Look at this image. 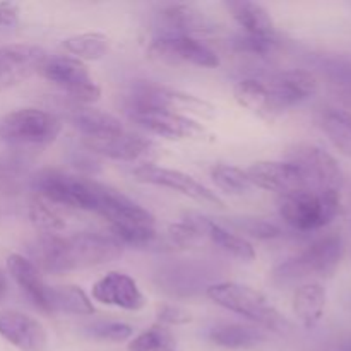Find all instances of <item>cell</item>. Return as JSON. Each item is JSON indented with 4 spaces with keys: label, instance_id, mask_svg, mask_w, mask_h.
Returning a JSON list of instances; mask_svg holds the SVG:
<instances>
[{
    "label": "cell",
    "instance_id": "cb8c5ba5",
    "mask_svg": "<svg viewBox=\"0 0 351 351\" xmlns=\"http://www.w3.org/2000/svg\"><path fill=\"white\" fill-rule=\"evenodd\" d=\"M201 226L204 237H208L225 254L239 261H243V263H252L256 259V249L245 237L225 228L223 225L206 218V216H201Z\"/></svg>",
    "mask_w": 351,
    "mask_h": 351
},
{
    "label": "cell",
    "instance_id": "e575fe53",
    "mask_svg": "<svg viewBox=\"0 0 351 351\" xmlns=\"http://www.w3.org/2000/svg\"><path fill=\"white\" fill-rule=\"evenodd\" d=\"M278 47H280L278 33L269 34V36H257V34L243 33L233 40V50L239 51V53L257 55V57H266V55L273 53Z\"/></svg>",
    "mask_w": 351,
    "mask_h": 351
},
{
    "label": "cell",
    "instance_id": "ba28073f",
    "mask_svg": "<svg viewBox=\"0 0 351 351\" xmlns=\"http://www.w3.org/2000/svg\"><path fill=\"white\" fill-rule=\"evenodd\" d=\"M158 108L165 112L178 113L185 117H197V119H213L216 115L215 105L206 99L180 89L168 88V86L151 84L144 82L134 88L129 98V108Z\"/></svg>",
    "mask_w": 351,
    "mask_h": 351
},
{
    "label": "cell",
    "instance_id": "f546056e",
    "mask_svg": "<svg viewBox=\"0 0 351 351\" xmlns=\"http://www.w3.org/2000/svg\"><path fill=\"white\" fill-rule=\"evenodd\" d=\"M29 219L41 235H58L65 228V219L60 215V208L38 195H33L29 202Z\"/></svg>",
    "mask_w": 351,
    "mask_h": 351
},
{
    "label": "cell",
    "instance_id": "f35d334b",
    "mask_svg": "<svg viewBox=\"0 0 351 351\" xmlns=\"http://www.w3.org/2000/svg\"><path fill=\"white\" fill-rule=\"evenodd\" d=\"M19 23V5L14 2H0V26L12 27Z\"/></svg>",
    "mask_w": 351,
    "mask_h": 351
},
{
    "label": "cell",
    "instance_id": "9a60e30c",
    "mask_svg": "<svg viewBox=\"0 0 351 351\" xmlns=\"http://www.w3.org/2000/svg\"><path fill=\"white\" fill-rule=\"evenodd\" d=\"M48 58L45 48L29 43H12L0 47V91L14 88L38 74Z\"/></svg>",
    "mask_w": 351,
    "mask_h": 351
},
{
    "label": "cell",
    "instance_id": "7402d4cb",
    "mask_svg": "<svg viewBox=\"0 0 351 351\" xmlns=\"http://www.w3.org/2000/svg\"><path fill=\"white\" fill-rule=\"evenodd\" d=\"M72 125L81 132L82 137H98L108 136V134L122 132L123 125L112 113L103 112L95 106L77 105L74 103L69 113Z\"/></svg>",
    "mask_w": 351,
    "mask_h": 351
},
{
    "label": "cell",
    "instance_id": "83f0119b",
    "mask_svg": "<svg viewBox=\"0 0 351 351\" xmlns=\"http://www.w3.org/2000/svg\"><path fill=\"white\" fill-rule=\"evenodd\" d=\"M50 307L51 314L65 312L72 315H91L95 314V304L91 297L75 285H60L50 287Z\"/></svg>",
    "mask_w": 351,
    "mask_h": 351
},
{
    "label": "cell",
    "instance_id": "f1b7e54d",
    "mask_svg": "<svg viewBox=\"0 0 351 351\" xmlns=\"http://www.w3.org/2000/svg\"><path fill=\"white\" fill-rule=\"evenodd\" d=\"M62 48L81 62L101 60L110 48V40L105 33H81L72 34L62 41Z\"/></svg>",
    "mask_w": 351,
    "mask_h": 351
},
{
    "label": "cell",
    "instance_id": "7c38bea8",
    "mask_svg": "<svg viewBox=\"0 0 351 351\" xmlns=\"http://www.w3.org/2000/svg\"><path fill=\"white\" fill-rule=\"evenodd\" d=\"M129 119L149 134L170 141H199L209 136L208 129L199 120L165 110L134 106L129 108Z\"/></svg>",
    "mask_w": 351,
    "mask_h": 351
},
{
    "label": "cell",
    "instance_id": "5bb4252c",
    "mask_svg": "<svg viewBox=\"0 0 351 351\" xmlns=\"http://www.w3.org/2000/svg\"><path fill=\"white\" fill-rule=\"evenodd\" d=\"M82 146L93 154H99L106 160L125 161V163L141 161V165L149 163V158L156 151L153 141L125 129L108 136L82 137Z\"/></svg>",
    "mask_w": 351,
    "mask_h": 351
},
{
    "label": "cell",
    "instance_id": "8992f818",
    "mask_svg": "<svg viewBox=\"0 0 351 351\" xmlns=\"http://www.w3.org/2000/svg\"><path fill=\"white\" fill-rule=\"evenodd\" d=\"M62 132V120L41 108H19L0 120V139L12 146L47 147Z\"/></svg>",
    "mask_w": 351,
    "mask_h": 351
},
{
    "label": "cell",
    "instance_id": "d4e9b609",
    "mask_svg": "<svg viewBox=\"0 0 351 351\" xmlns=\"http://www.w3.org/2000/svg\"><path fill=\"white\" fill-rule=\"evenodd\" d=\"M226 9L230 10L233 19L239 23L243 33L257 34V36H269L276 34V26L264 5L249 0H239V2H226Z\"/></svg>",
    "mask_w": 351,
    "mask_h": 351
},
{
    "label": "cell",
    "instance_id": "ffe728a7",
    "mask_svg": "<svg viewBox=\"0 0 351 351\" xmlns=\"http://www.w3.org/2000/svg\"><path fill=\"white\" fill-rule=\"evenodd\" d=\"M161 17L170 27L168 34L204 36L216 31V23L194 3H170L161 9Z\"/></svg>",
    "mask_w": 351,
    "mask_h": 351
},
{
    "label": "cell",
    "instance_id": "9c48e42d",
    "mask_svg": "<svg viewBox=\"0 0 351 351\" xmlns=\"http://www.w3.org/2000/svg\"><path fill=\"white\" fill-rule=\"evenodd\" d=\"M147 57L165 65H192V67H219L218 53L199 38L182 34H165L154 38L147 47Z\"/></svg>",
    "mask_w": 351,
    "mask_h": 351
},
{
    "label": "cell",
    "instance_id": "6da1fadb",
    "mask_svg": "<svg viewBox=\"0 0 351 351\" xmlns=\"http://www.w3.org/2000/svg\"><path fill=\"white\" fill-rule=\"evenodd\" d=\"M122 252L123 245L112 233L41 235L33 247V263L41 273L64 274L103 266L119 259Z\"/></svg>",
    "mask_w": 351,
    "mask_h": 351
},
{
    "label": "cell",
    "instance_id": "d6a6232c",
    "mask_svg": "<svg viewBox=\"0 0 351 351\" xmlns=\"http://www.w3.org/2000/svg\"><path fill=\"white\" fill-rule=\"evenodd\" d=\"M86 335L96 341L123 343L132 339L134 328L122 321H98L86 326Z\"/></svg>",
    "mask_w": 351,
    "mask_h": 351
},
{
    "label": "cell",
    "instance_id": "4316f807",
    "mask_svg": "<svg viewBox=\"0 0 351 351\" xmlns=\"http://www.w3.org/2000/svg\"><path fill=\"white\" fill-rule=\"evenodd\" d=\"M233 96L242 108L249 110L254 115L261 117L267 122L274 120L266 82H261L257 79H242L233 88Z\"/></svg>",
    "mask_w": 351,
    "mask_h": 351
},
{
    "label": "cell",
    "instance_id": "8d00e7d4",
    "mask_svg": "<svg viewBox=\"0 0 351 351\" xmlns=\"http://www.w3.org/2000/svg\"><path fill=\"white\" fill-rule=\"evenodd\" d=\"M158 324L163 326H185L192 322V314L187 308L175 304H161L156 308Z\"/></svg>",
    "mask_w": 351,
    "mask_h": 351
},
{
    "label": "cell",
    "instance_id": "836d02e7",
    "mask_svg": "<svg viewBox=\"0 0 351 351\" xmlns=\"http://www.w3.org/2000/svg\"><path fill=\"white\" fill-rule=\"evenodd\" d=\"M228 223L239 233L257 240H274L283 235L280 226L263 218H232Z\"/></svg>",
    "mask_w": 351,
    "mask_h": 351
},
{
    "label": "cell",
    "instance_id": "d590c367",
    "mask_svg": "<svg viewBox=\"0 0 351 351\" xmlns=\"http://www.w3.org/2000/svg\"><path fill=\"white\" fill-rule=\"evenodd\" d=\"M23 175V163L10 154L0 153V191L16 187Z\"/></svg>",
    "mask_w": 351,
    "mask_h": 351
},
{
    "label": "cell",
    "instance_id": "277c9868",
    "mask_svg": "<svg viewBox=\"0 0 351 351\" xmlns=\"http://www.w3.org/2000/svg\"><path fill=\"white\" fill-rule=\"evenodd\" d=\"M206 297L218 307L242 315L261 329L274 332H285L288 329V321L283 314L267 300L266 295L249 285L221 281L206 288Z\"/></svg>",
    "mask_w": 351,
    "mask_h": 351
},
{
    "label": "cell",
    "instance_id": "4dcf8cb0",
    "mask_svg": "<svg viewBox=\"0 0 351 351\" xmlns=\"http://www.w3.org/2000/svg\"><path fill=\"white\" fill-rule=\"evenodd\" d=\"M211 178L216 187L228 195H245L254 189L247 171L235 165H215L211 170Z\"/></svg>",
    "mask_w": 351,
    "mask_h": 351
},
{
    "label": "cell",
    "instance_id": "603a6c76",
    "mask_svg": "<svg viewBox=\"0 0 351 351\" xmlns=\"http://www.w3.org/2000/svg\"><path fill=\"white\" fill-rule=\"evenodd\" d=\"M209 341L225 350H250L266 341V335L257 326L225 322L209 331Z\"/></svg>",
    "mask_w": 351,
    "mask_h": 351
},
{
    "label": "cell",
    "instance_id": "30bf717a",
    "mask_svg": "<svg viewBox=\"0 0 351 351\" xmlns=\"http://www.w3.org/2000/svg\"><path fill=\"white\" fill-rule=\"evenodd\" d=\"M287 160L300 168L308 191L341 192V168L336 158L322 147L314 144H297L288 149Z\"/></svg>",
    "mask_w": 351,
    "mask_h": 351
},
{
    "label": "cell",
    "instance_id": "8fae6325",
    "mask_svg": "<svg viewBox=\"0 0 351 351\" xmlns=\"http://www.w3.org/2000/svg\"><path fill=\"white\" fill-rule=\"evenodd\" d=\"M132 177L134 180L139 182V184L154 185V187L178 192V194L185 195V197L192 199V201L195 202H201V204L215 206V208L219 209L225 208V201H223L215 191H211V189L206 187L202 182H199L197 178L191 177V175L184 173V171L180 170H173V168H165L153 163H147L139 165V167L134 168Z\"/></svg>",
    "mask_w": 351,
    "mask_h": 351
},
{
    "label": "cell",
    "instance_id": "74e56055",
    "mask_svg": "<svg viewBox=\"0 0 351 351\" xmlns=\"http://www.w3.org/2000/svg\"><path fill=\"white\" fill-rule=\"evenodd\" d=\"M331 72L335 84H338V88L341 89L345 98H348L351 101V64H348V62L332 64Z\"/></svg>",
    "mask_w": 351,
    "mask_h": 351
},
{
    "label": "cell",
    "instance_id": "e0dca14e",
    "mask_svg": "<svg viewBox=\"0 0 351 351\" xmlns=\"http://www.w3.org/2000/svg\"><path fill=\"white\" fill-rule=\"evenodd\" d=\"M91 300L129 312H139L146 307V297L137 281L120 271H110L93 285Z\"/></svg>",
    "mask_w": 351,
    "mask_h": 351
},
{
    "label": "cell",
    "instance_id": "4fadbf2b",
    "mask_svg": "<svg viewBox=\"0 0 351 351\" xmlns=\"http://www.w3.org/2000/svg\"><path fill=\"white\" fill-rule=\"evenodd\" d=\"M274 120L288 110L302 105L317 93L319 81L315 74L305 69H290L274 74L266 82Z\"/></svg>",
    "mask_w": 351,
    "mask_h": 351
},
{
    "label": "cell",
    "instance_id": "7a4b0ae2",
    "mask_svg": "<svg viewBox=\"0 0 351 351\" xmlns=\"http://www.w3.org/2000/svg\"><path fill=\"white\" fill-rule=\"evenodd\" d=\"M345 256V242L339 233L321 237L300 254L278 264L271 271V281L276 287H290L300 281L329 278L336 273Z\"/></svg>",
    "mask_w": 351,
    "mask_h": 351
},
{
    "label": "cell",
    "instance_id": "ac0fdd59",
    "mask_svg": "<svg viewBox=\"0 0 351 351\" xmlns=\"http://www.w3.org/2000/svg\"><path fill=\"white\" fill-rule=\"evenodd\" d=\"M0 336L19 351H48V335L43 324L24 312H0Z\"/></svg>",
    "mask_w": 351,
    "mask_h": 351
},
{
    "label": "cell",
    "instance_id": "ab89813d",
    "mask_svg": "<svg viewBox=\"0 0 351 351\" xmlns=\"http://www.w3.org/2000/svg\"><path fill=\"white\" fill-rule=\"evenodd\" d=\"M7 295V281H5V276L2 274V271H0V302L5 298Z\"/></svg>",
    "mask_w": 351,
    "mask_h": 351
},
{
    "label": "cell",
    "instance_id": "1f68e13d",
    "mask_svg": "<svg viewBox=\"0 0 351 351\" xmlns=\"http://www.w3.org/2000/svg\"><path fill=\"white\" fill-rule=\"evenodd\" d=\"M129 351H175V338L163 324H153L132 338L127 346Z\"/></svg>",
    "mask_w": 351,
    "mask_h": 351
},
{
    "label": "cell",
    "instance_id": "5b68a950",
    "mask_svg": "<svg viewBox=\"0 0 351 351\" xmlns=\"http://www.w3.org/2000/svg\"><path fill=\"white\" fill-rule=\"evenodd\" d=\"M281 219L298 232L326 228L341 211V192L302 191L278 201Z\"/></svg>",
    "mask_w": 351,
    "mask_h": 351
},
{
    "label": "cell",
    "instance_id": "60d3db41",
    "mask_svg": "<svg viewBox=\"0 0 351 351\" xmlns=\"http://www.w3.org/2000/svg\"><path fill=\"white\" fill-rule=\"evenodd\" d=\"M343 351H351V341H348L345 346H343Z\"/></svg>",
    "mask_w": 351,
    "mask_h": 351
},
{
    "label": "cell",
    "instance_id": "3957f363",
    "mask_svg": "<svg viewBox=\"0 0 351 351\" xmlns=\"http://www.w3.org/2000/svg\"><path fill=\"white\" fill-rule=\"evenodd\" d=\"M103 187L105 184L95 178L69 173L58 168H43L31 178V189L38 197L57 208L89 213H96L98 209Z\"/></svg>",
    "mask_w": 351,
    "mask_h": 351
},
{
    "label": "cell",
    "instance_id": "2e32d148",
    "mask_svg": "<svg viewBox=\"0 0 351 351\" xmlns=\"http://www.w3.org/2000/svg\"><path fill=\"white\" fill-rule=\"evenodd\" d=\"M250 182L261 191L274 192L280 197L308 191L300 168L291 161H256L247 168Z\"/></svg>",
    "mask_w": 351,
    "mask_h": 351
},
{
    "label": "cell",
    "instance_id": "44dd1931",
    "mask_svg": "<svg viewBox=\"0 0 351 351\" xmlns=\"http://www.w3.org/2000/svg\"><path fill=\"white\" fill-rule=\"evenodd\" d=\"M326 288L319 281H307L295 288L291 298V308L305 329H314L321 322L326 311Z\"/></svg>",
    "mask_w": 351,
    "mask_h": 351
},
{
    "label": "cell",
    "instance_id": "52a82bcc",
    "mask_svg": "<svg viewBox=\"0 0 351 351\" xmlns=\"http://www.w3.org/2000/svg\"><path fill=\"white\" fill-rule=\"evenodd\" d=\"M38 74L62 89L77 105L93 106L101 98V88L93 79L88 65L74 57H48Z\"/></svg>",
    "mask_w": 351,
    "mask_h": 351
},
{
    "label": "cell",
    "instance_id": "484cf974",
    "mask_svg": "<svg viewBox=\"0 0 351 351\" xmlns=\"http://www.w3.org/2000/svg\"><path fill=\"white\" fill-rule=\"evenodd\" d=\"M319 127L339 153L351 158V110L326 106L319 115Z\"/></svg>",
    "mask_w": 351,
    "mask_h": 351
},
{
    "label": "cell",
    "instance_id": "d6986e66",
    "mask_svg": "<svg viewBox=\"0 0 351 351\" xmlns=\"http://www.w3.org/2000/svg\"><path fill=\"white\" fill-rule=\"evenodd\" d=\"M5 264L7 273L19 287V290L26 295L27 300L43 314H51L50 285L45 283L36 264L21 254H10Z\"/></svg>",
    "mask_w": 351,
    "mask_h": 351
}]
</instances>
